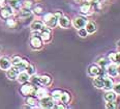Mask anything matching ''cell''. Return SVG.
<instances>
[{"label":"cell","instance_id":"25","mask_svg":"<svg viewBox=\"0 0 120 109\" xmlns=\"http://www.w3.org/2000/svg\"><path fill=\"white\" fill-rule=\"evenodd\" d=\"M26 104L29 106V107H37V104H38V101H37V98L35 96H27L26 97Z\"/></svg>","mask_w":120,"mask_h":109},{"label":"cell","instance_id":"22","mask_svg":"<svg viewBox=\"0 0 120 109\" xmlns=\"http://www.w3.org/2000/svg\"><path fill=\"white\" fill-rule=\"evenodd\" d=\"M8 5L14 8V11H20L23 7V1L22 0H7Z\"/></svg>","mask_w":120,"mask_h":109},{"label":"cell","instance_id":"14","mask_svg":"<svg viewBox=\"0 0 120 109\" xmlns=\"http://www.w3.org/2000/svg\"><path fill=\"white\" fill-rule=\"evenodd\" d=\"M19 69L17 67H12L9 70H7L6 71V77L8 78L9 80H16L17 79V76H18V74H19Z\"/></svg>","mask_w":120,"mask_h":109},{"label":"cell","instance_id":"7","mask_svg":"<svg viewBox=\"0 0 120 109\" xmlns=\"http://www.w3.org/2000/svg\"><path fill=\"white\" fill-rule=\"evenodd\" d=\"M117 67H118V65H116L115 62L110 61V63L106 67V69H105V72H106V74L108 76H111V77H113V78H116V77H118Z\"/></svg>","mask_w":120,"mask_h":109},{"label":"cell","instance_id":"5","mask_svg":"<svg viewBox=\"0 0 120 109\" xmlns=\"http://www.w3.org/2000/svg\"><path fill=\"white\" fill-rule=\"evenodd\" d=\"M87 22H88V20H87L86 17L84 16H77L74 18V20L71 21V24L72 26L75 27L77 30L80 29V28H83V27L86 26Z\"/></svg>","mask_w":120,"mask_h":109},{"label":"cell","instance_id":"9","mask_svg":"<svg viewBox=\"0 0 120 109\" xmlns=\"http://www.w3.org/2000/svg\"><path fill=\"white\" fill-rule=\"evenodd\" d=\"M39 36L41 37V40H42L44 43L51 42V40H52V28H49V27L45 26L44 28L41 30V35H39Z\"/></svg>","mask_w":120,"mask_h":109},{"label":"cell","instance_id":"1","mask_svg":"<svg viewBox=\"0 0 120 109\" xmlns=\"http://www.w3.org/2000/svg\"><path fill=\"white\" fill-rule=\"evenodd\" d=\"M42 21L45 23V26L49 27V28H55L58 25V18L51 12L45 14L42 17Z\"/></svg>","mask_w":120,"mask_h":109},{"label":"cell","instance_id":"29","mask_svg":"<svg viewBox=\"0 0 120 109\" xmlns=\"http://www.w3.org/2000/svg\"><path fill=\"white\" fill-rule=\"evenodd\" d=\"M61 93H62V90L61 89H54L53 92L51 93V97L54 99V101L55 102H59V100H60V97H61Z\"/></svg>","mask_w":120,"mask_h":109},{"label":"cell","instance_id":"35","mask_svg":"<svg viewBox=\"0 0 120 109\" xmlns=\"http://www.w3.org/2000/svg\"><path fill=\"white\" fill-rule=\"evenodd\" d=\"M6 25L8 27H11V28H14V27H16L17 25V22L15 19H12V18H8V19H6Z\"/></svg>","mask_w":120,"mask_h":109},{"label":"cell","instance_id":"3","mask_svg":"<svg viewBox=\"0 0 120 109\" xmlns=\"http://www.w3.org/2000/svg\"><path fill=\"white\" fill-rule=\"evenodd\" d=\"M38 105L41 108H46V109H50V108H54L55 105V101L51 96H46V97L38 99Z\"/></svg>","mask_w":120,"mask_h":109},{"label":"cell","instance_id":"12","mask_svg":"<svg viewBox=\"0 0 120 109\" xmlns=\"http://www.w3.org/2000/svg\"><path fill=\"white\" fill-rule=\"evenodd\" d=\"M115 83V80L113 77L108 75H105L104 76V89L105 90H110L113 88V85Z\"/></svg>","mask_w":120,"mask_h":109},{"label":"cell","instance_id":"20","mask_svg":"<svg viewBox=\"0 0 120 109\" xmlns=\"http://www.w3.org/2000/svg\"><path fill=\"white\" fill-rule=\"evenodd\" d=\"M30 79V76L27 74L25 71H21V72H19L18 76H17V80H18L19 83H21V84H23L25 82H28Z\"/></svg>","mask_w":120,"mask_h":109},{"label":"cell","instance_id":"32","mask_svg":"<svg viewBox=\"0 0 120 109\" xmlns=\"http://www.w3.org/2000/svg\"><path fill=\"white\" fill-rule=\"evenodd\" d=\"M33 14L36 16H41L44 14V7L41 5H36L33 7Z\"/></svg>","mask_w":120,"mask_h":109},{"label":"cell","instance_id":"42","mask_svg":"<svg viewBox=\"0 0 120 109\" xmlns=\"http://www.w3.org/2000/svg\"><path fill=\"white\" fill-rule=\"evenodd\" d=\"M74 1H75V2H76V3H78V4H81V3H82V2H83V1H84V0H74Z\"/></svg>","mask_w":120,"mask_h":109},{"label":"cell","instance_id":"11","mask_svg":"<svg viewBox=\"0 0 120 109\" xmlns=\"http://www.w3.org/2000/svg\"><path fill=\"white\" fill-rule=\"evenodd\" d=\"M92 8H93V5H91L90 3L86 1H83L80 5V12H81L82 15H85V16H88V15L92 14Z\"/></svg>","mask_w":120,"mask_h":109},{"label":"cell","instance_id":"2","mask_svg":"<svg viewBox=\"0 0 120 109\" xmlns=\"http://www.w3.org/2000/svg\"><path fill=\"white\" fill-rule=\"evenodd\" d=\"M36 87L37 86L32 85L28 81V82H25L22 84L21 88H20V93H21V95L24 96V97H27V96H35Z\"/></svg>","mask_w":120,"mask_h":109},{"label":"cell","instance_id":"37","mask_svg":"<svg viewBox=\"0 0 120 109\" xmlns=\"http://www.w3.org/2000/svg\"><path fill=\"white\" fill-rule=\"evenodd\" d=\"M112 89H113L117 95H120V81H117V82L114 83L113 88H112Z\"/></svg>","mask_w":120,"mask_h":109},{"label":"cell","instance_id":"41","mask_svg":"<svg viewBox=\"0 0 120 109\" xmlns=\"http://www.w3.org/2000/svg\"><path fill=\"white\" fill-rule=\"evenodd\" d=\"M116 46H117V48H118V50L120 51V40H117V43H116Z\"/></svg>","mask_w":120,"mask_h":109},{"label":"cell","instance_id":"19","mask_svg":"<svg viewBox=\"0 0 120 109\" xmlns=\"http://www.w3.org/2000/svg\"><path fill=\"white\" fill-rule=\"evenodd\" d=\"M39 79H41V84L44 86H49L52 84V76L49 74H42L39 76Z\"/></svg>","mask_w":120,"mask_h":109},{"label":"cell","instance_id":"34","mask_svg":"<svg viewBox=\"0 0 120 109\" xmlns=\"http://www.w3.org/2000/svg\"><path fill=\"white\" fill-rule=\"evenodd\" d=\"M34 3L32 0H25L23 1V7L24 8H28V9H31L32 7H33Z\"/></svg>","mask_w":120,"mask_h":109},{"label":"cell","instance_id":"15","mask_svg":"<svg viewBox=\"0 0 120 109\" xmlns=\"http://www.w3.org/2000/svg\"><path fill=\"white\" fill-rule=\"evenodd\" d=\"M46 96H49V92L44 85H41V86H37L36 87V90H35V97L37 99H41Z\"/></svg>","mask_w":120,"mask_h":109},{"label":"cell","instance_id":"33","mask_svg":"<svg viewBox=\"0 0 120 109\" xmlns=\"http://www.w3.org/2000/svg\"><path fill=\"white\" fill-rule=\"evenodd\" d=\"M78 34H79L80 37H82V39H85V37L88 36V32H87L86 29H85V27L78 29Z\"/></svg>","mask_w":120,"mask_h":109},{"label":"cell","instance_id":"38","mask_svg":"<svg viewBox=\"0 0 120 109\" xmlns=\"http://www.w3.org/2000/svg\"><path fill=\"white\" fill-rule=\"evenodd\" d=\"M84 1H86V2H88V3H90L91 4V5H96L97 3H98L99 1H101V0H84Z\"/></svg>","mask_w":120,"mask_h":109},{"label":"cell","instance_id":"36","mask_svg":"<svg viewBox=\"0 0 120 109\" xmlns=\"http://www.w3.org/2000/svg\"><path fill=\"white\" fill-rule=\"evenodd\" d=\"M118 107L116 101H112V102H107L106 103V108L107 109H116Z\"/></svg>","mask_w":120,"mask_h":109},{"label":"cell","instance_id":"4","mask_svg":"<svg viewBox=\"0 0 120 109\" xmlns=\"http://www.w3.org/2000/svg\"><path fill=\"white\" fill-rule=\"evenodd\" d=\"M104 72L105 70H102L101 67H99L97 63H92L88 67L87 69V73L90 77H96V76H99V75H104Z\"/></svg>","mask_w":120,"mask_h":109},{"label":"cell","instance_id":"21","mask_svg":"<svg viewBox=\"0 0 120 109\" xmlns=\"http://www.w3.org/2000/svg\"><path fill=\"white\" fill-rule=\"evenodd\" d=\"M104 76L105 75L96 76L93 79V85L98 89H104Z\"/></svg>","mask_w":120,"mask_h":109},{"label":"cell","instance_id":"31","mask_svg":"<svg viewBox=\"0 0 120 109\" xmlns=\"http://www.w3.org/2000/svg\"><path fill=\"white\" fill-rule=\"evenodd\" d=\"M11 59V65H14V67H17V68H18L23 58H22L21 56H19V55H14V56H12Z\"/></svg>","mask_w":120,"mask_h":109},{"label":"cell","instance_id":"13","mask_svg":"<svg viewBox=\"0 0 120 109\" xmlns=\"http://www.w3.org/2000/svg\"><path fill=\"white\" fill-rule=\"evenodd\" d=\"M58 25L61 27V28H68V27L71 25V20L67 16L62 15V16L58 19Z\"/></svg>","mask_w":120,"mask_h":109},{"label":"cell","instance_id":"40","mask_svg":"<svg viewBox=\"0 0 120 109\" xmlns=\"http://www.w3.org/2000/svg\"><path fill=\"white\" fill-rule=\"evenodd\" d=\"M54 15H55V16H56V17H57V18H58V19H59V18L61 17V16H62V15H63V14H62V12L58 11V12H55Z\"/></svg>","mask_w":120,"mask_h":109},{"label":"cell","instance_id":"8","mask_svg":"<svg viewBox=\"0 0 120 109\" xmlns=\"http://www.w3.org/2000/svg\"><path fill=\"white\" fill-rule=\"evenodd\" d=\"M42 46H44V42H42L41 37L39 35H36V36H31L30 39V47L33 50H39L41 49Z\"/></svg>","mask_w":120,"mask_h":109},{"label":"cell","instance_id":"30","mask_svg":"<svg viewBox=\"0 0 120 109\" xmlns=\"http://www.w3.org/2000/svg\"><path fill=\"white\" fill-rule=\"evenodd\" d=\"M25 72L27 73L29 76H32L34 75L36 73V70H35V67H34L33 65H31V63H28V65H27L26 68H25Z\"/></svg>","mask_w":120,"mask_h":109},{"label":"cell","instance_id":"43","mask_svg":"<svg viewBox=\"0 0 120 109\" xmlns=\"http://www.w3.org/2000/svg\"><path fill=\"white\" fill-rule=\"evenodd\" d=\"M117 71H118V76H120V65L117 67Z\"/></svg>","mask_w":120,"mask_h":109},{"label":"cell","instance_id":"24","mask_svg":"<svg viewBox=\"0 0 120 109\" xmlns=\"http://www.w3.org/2000/svg\"><path fill=\"white\" fill-rule=\"evenodd\" d=\"M71 101V95L68 92H62L61 93V97H60V100L59 102H61L62 104H64V105H67V104H69Z\"/></svg>","mask_w":120,"mask_h":109},{"label":"cell","instance_id":"6","mask_svg":"<svg viewBox=\"0 0 120 109\" xmlns=\"http://www.w3.org/2000/svg\"><path fill=\"white\" fill-rule=\"evenodd\" d=\"M14 14H15V11H14V8H12L11 6H9V5H4V6H2L1 8H0V17L2 18V19H4V20H6V19H8V18H11L14 16Z\"/></svg>","mask_w":120,"mask_h":109},{"label":"cell","instance_id":"39","mask_svg":"<svg viewBox=\"0 0 120 109\" xmlns=\"http://www.w3.org/2000/svg\"><path fill=\"white\" fill-rule=\"evenodd\" d=\"M7 4V0H0V8H1L2 6L6 5Z\"/></svg>","mask_w":120,"mask_h":109},{"label":"cell","instance_id":"10","mask_svg":"<svg viewBox=\"0 0 120 109\" xmlns=\"http://www.w3.org/2000/svg\"><path fill=\"white\" fill-rule=\"evenodd\" d=\"M12 67L11 59L8 56H1L0 57V69L3 71H7Z\"/></svg>","mask_w":120,"mask_h":109},{"label":"cell","instance_id":"18","mask_svg":"<svg viewBox=\"0 0 120 109\" xmlns=\"http://www.w3.org/2000/svg\"><path fill=\"white\" fill-rule=\"evenodd\" d=\"M44 27H45V23L41 20H35L30 25V28H31L32 31H41Z\"/></svg>","mask_w":120,"mask_h":109},{"label":"cell","instance_id":"27","mask_svg":"<svg viewBox=\"0 0 120 109\" xmlns=\"http://www.w3.org/2000/svg\"><path fill=\"white\" fill-rule=\"evenodd\" d=\"M96 63L101 68L102 70H105L107 65H108L109 63H110V60H109L107 57H101V58H98V60H97Z\"/></svg>","mask_w":120,"mask_h":109},{"label":"cell","instance_id":"26","mask_svg":"<svg viewBox=\"0 0 120 109\" xmlns=\"http://www.w3.org/2000/svg\"><path fill=\"white\" fill-rule=\"evenodd\" d=\"M31 16H32L31 9L24 8V7H22V8L19 11V17L22 18V19H27V18H29V17H31Z\"/></svg>","mask_w":120,"mask_h":109},{"label":"cell","instance_id":"23","mask_svg":"<svg viewBox=\"0 0 120 109\" xmlns=\"http://www.w3.org/2000/svg\"><path fill=\"white\" fill-rule=\"evenodd\" d=\"M85 29L87 30L88 34H93L97 30V25H96L95 22H93V21H88L86 24V26H85Z\"/></svg>","mask_w":120,"mask_h":109},{"label":"cell","instance_id":"16","mask_svg":"<svg viewBox=\"0 0 120 109\" xmlns=\"http://www.w3.org/2000/svg\"><path fill=\"white\" fill-rule=\"evenodd\" d=\"M107 58L110 60L111 62H115L116 65H120V51L118 50L117 52H110L108 54Z\"/></svg>","mask_w":120,"mask_h":109},{"label":"cell","instance_id":"28","mask_svg":"<svg viewBox=\"0 0 120 109\" xmlns=\"http://www.w3.org/2000/svg\"><path fill=\"white\" fill-rule=\"evenodd\" d=\"M29 82L31 83L32 85L34 86H41V79H39V76H36L35 74L30 76V79H29Z\"/></svg>","mask_w":120,"mask_h":109},{"label":"cell","instance_id":"17","mask_svg":"<svg viewBox=\"0 0 120 109\" xmlns=\"http://www.w3.org/2000/svg\"><path fill=\"white\" fill-rule=\"evenodd\" d=\"M117 96L118 95L113 89H110V90H106V93L104 95V99L106 102H112V101H116Z\"/></svg>","mask_w":120,"mask_h":109}]
</instances>
